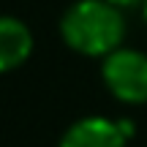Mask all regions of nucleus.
Here are the masks:
<instances>
[{"label":"nucleus","mask_w":147,"mask_h":147,"mask_svg":"<svg viewBox=\"0 0 147 147\" xmlns=\"http://www.w3.org/2000/svg\"><path fill=\"white\" fill-rule=\"evenodd\" d=\"M142 16H144V22H147V0L142 3Z\"/></svg>","instance_id":"7"},{"label":"nucleus","mask_w":147,"mask_h":147,"mask_svg":"<svg viewBox=\"0 0 147 147\" xmlns=\"http://www.w3.org/2000/svg\"><path fill=\"white\" fill-rule=\"evenodd\" d=\"M128 136L123 134L120 123L109 117H82L76 120L60 139V147H125Z\"/></svg>","instance_id":"3"},{"label":"nucleus","mask_w":147,"mask_h":147,"mask_svg":"<svg viewBox=\"0 0 147 147\" xmlns=\"http://www.w3.org/2000/svg\"><path fill=\"white\" fill-rule=\"evenodd\" d=\"M104 84L123 104H147V55L136 49H115L101 65Z\"/></svg>","instance_id":"2"},{"label":"nucleus","mask_w":147,"mask_h":147,"mask_svg":"<svg viewBox=\"0 0 147 147\" xmlns=\"http://www.w3.org/2000/svg\"><path fill=\"white\" fill-rule=\"evenodd\" d=\"M117 123H120V128H123V134H125L128 139H131L134 134H136V128H134V123L128 120V117H123V120H117Z\"/></svg>","instance_id":"5"},{"label":"nucleus","mask_w":147,"mask_h":147,"mask_svg":"<svg viewBox=\"0 0 147 147\" xmlns=\"http://www.w3.org/2000/svg\"><path fill=\"white\" fill-rule=\"evenodd\" d=\"M33 55V33L16 16H0V74L19 68Z\"/></svg>","instance_id":"4"},{"label":"nucleus","mask_w":147,"mask_h":147,"mask_svg":"<svg viewBox=\"0 0 147 147\" xmlns=\"http://www.w3.org/2000/svg\"><path fill=\"white\" fill-rule=\"evenodd\" d=\"M60 36L84 57H106L125 38V16L109 0H76L60 19Z\"/></svg>","instance_id":"1"},{"label":"nucleus","mask_w":147,"mask_h":147,"mask_svg":"<svg viewBox=\"0 0 147 147\" xmlns=\"http://www.w3.org/2000/svg\"><path fill=\"white\" fill-rule=\"evenodd\" d=\"M109 3L120 5V8H125V5H136V3H144V0H109Z\"/></svg>","instance_id":"6"}]
</instances>
